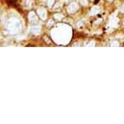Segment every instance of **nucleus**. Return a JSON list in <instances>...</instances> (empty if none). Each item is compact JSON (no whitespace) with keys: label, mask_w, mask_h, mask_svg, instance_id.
<instances>
[{"label":"nucleus","mask_w":124,"mask_h":124,"mask_svg":"<svg viewBox=\"0 0 124 124\" xmlns=\"http://www.w3.org/2000/svg\"><path fill=\"white\" fill-rule=\"evenodd\" d=\"M19 24H20V23L16 19H10L6 24V27L10 33L16 34L19 31Z\"/></svg>","instance_id":"1"},{"label":"nucleus","mask_w":124,"mask_h":124,"mask_svg":"<svg viewBox=\"0 0 124 124\" xmlns=\"http://www.w3.org/2000/svg\"><path fill=\"white\" fill-rule=\"evenodd\" d=\"M79 9V6L76 3H71L68 6V12L69 13H75Z\"/></svg>","instance_id":"2"},{"label":"nucleus","mask_w":124,"mask_h":124,"mask_svg":"<svg viewBox=\"0 0 124 124\" xmlns=\"http://www.w3.org/2000/svg\"><path fill=\"white\" fill-rule=\"evenodd\" d=\"M28 20L31 23H37L38 22L37 20V15L35 14L34 11H31V12L28 13Z\"/></svg>","instance_id":"3"},{"label":"nucleus","mask_w":124,"mask_h":124,"mask_svg":"<svg viewBox=\"0 0 124 124\" xmlns=\"http://www.w3.org/2000/svg\"><path fill=\"white\" fill-rule=\"evenodd\" d=\"M37 14L42 20H45V19H46V11H45V9L39 8L37 10Z\"/></svg>","instance_id":"4"},{"label":"nucleus","mask_w":124,"mask_h":124,"mask_svg":"<svg viewBox=\"0 0 124 124\" xmlns=\"http://www.w3.org/2000/svg\"><path fill=\"white\" fill-rule=\"evenodd\" d=\"M30 32L33 34H37L41 32V27L40 26H37V25H34V26H32L30 28Z\"/></svg>","instance_id":"5"},{"label":"nucleus","mask_w":124,"mask_h":124,"mask_svg":"<svg viewBox=\"0 0 124 124\" xmlns=\"http://www.w3.org/2000/svg\"><path fill=\"white\" fill-rule=\"evenodd\" d=\"M99 11H100V7H99L98 6H94V7H93V8L91 9L90 15L91 16H95V15L98 14Z\"/></svg>","instance_id":"6"},{"label":"nucleus","mask_w":124,"mask_h":124,"mask_svg":"<svg viewBox=\"0 0 124 124\" xmlns=\"http://www.w3.org/2000/svg\"><path fill=\"white\" fill-rule=\"evenodd\" d=\"M62 17H63L62 16V15L59 14V13H57V14L54 15V19L57 20H61L62 19Z\"/></svg>","instance_id":"7"},{"label":"nucleus","mask_w":124,"mask_h":124,"mask_svg":"<svg viewBox=\"0 0 124 124\" xmlns=\"http://www.w3.org/2000/svg\"><path fill=\"white\" fill-rule=\"evenodd\" d=\"M54 3V0H48V1H47V4H48L49 7H52Z\"/></svg>","instance_id":"8"},{"label":"nucleus","mask_w":124,"mask_h":124,"mask_svg":"<svg viewBox=\"0 0 124 124\" xmlns=\"http://www.w3.org/2000/svg\"><path fill=\"white\" fill-rule=\"evenodd\" d=\"M84 22H85V20H80V21L77 23V26H78V27H80L82 24H84Z\"/></svg>","instance_id":"9"},{"label":"nucleus","mask_w":124,"mask_h":124,"mask_svg":"<svg viewBox=\"0 0 124 124\" xmlns=\"http://www.w3.org/2000/svg\"><path fill=\"white\" fill-rule=\"evenodd\" d=\"M87 46H89V47H92V46H94L95 45V43L94 41H90V42H89L88 44H86Z\"/></svg>","instance_id":"10"},{"label":"nucleus","mask_w":124,"mask_h":124,"mask_svg":"<svg viewBox=\"0 0 124 124\" xmlns=\"http://www.w3.org/2000/svg\"><path fill=\"white\" fill-rule=\"evenodd\" d=\"M119 44L117 42V41H114L113 43H112V45H111V46H119Z\"/></svg>","instance_id":"11"},{"label":"nucleus","mask_w":124,"mask_h":124,"mask_svg":"<svg viewBox=\"0 0 124 124\" xmlns=\"http://www.w3.org/2000/svg\"><path fill=\"white\" fill-rule=\"evenodd\" d=\"M81 3L83 5H87V0H81Z\"/></svg>","instance_id":"12"},{"label":"nucleus","mask_w":124,"mask_h":124,"mask_svg":"<svg viewBox=\"0 0 124 124\" xmlns=\"http://www.w3.org/2000/svg\"><path fill=\"white\" fill-rule=\"evenodd\" d=\"M52 24H53V20H49V23L47 24V26H48V27H49V26H51Z\"/></svg>","instance_id":"13"},{"label":"nucleus","mask_w":124,"mask_h":124,"mask_svg":"<svg viewBox=\"0 0 124 124\" xmlns=\"http://www.w3.org/2000/svg\"><path fill=\"white\" fill-rule=\"evenodd\" d=\"M32 5V2L30 3V0H27V6H31Z\"/></svg>","instance_id":"14"},{"label":"nucleus","mask_w":124,"mask_h":124,"mask_svg":"<svg viewBox=\"0 0 124 124\" xmlns=\"http://www.w3.org/2000/svg\"><path fill=\"white\" fill-rule=\"evenodd\" d=\"M121 11H123V12H124V4L122 6V8H121Z\"/></svg>","instance_id":"15"},{"label":"nucleus","mask_w":124,"mask_h":124,"mask_svg":"<svg viewBox=\"0 0 124 124\" xmlns=\"http://www.w3.org/2000/svg\"><path fill=\"white\" fill-rule=\"evenodd\" d=\"M109 1H112V0H109Z\"/></svg>","instance_id":"16"}]
</instances>
